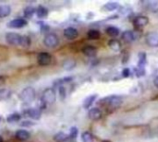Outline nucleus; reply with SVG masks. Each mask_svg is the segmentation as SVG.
Masks as SVG:
<instances>
[{
    "mask_svg": "<svg viewBox=\"0 0 158 142\" xmlns=\"http://www.w3.org/2000/svg\"><path fill=\"white\" fill-rule=\"evenodd\" d=\"M35 12H36V8H34L33 7H27L24 9V16L28 19H31Z\"/></svg>",
    "mask_w": 158,
    "mask_h": 142,
    "instance_id": "nucleus-27",
    "label": "nucleus"
},
{
    "mask_svg": "<svg viewBox=\"0 0 158 142\" xmlns=\"http://www.w3.org/2000/svg\"><path fill=\"white\" fill-rule=\"evenodd\" d=\"M81 140H82V142H93L94 137L90 132L85 131L81 134Z\"/></svg>",
    "mask_w": 158,
    "mask_h": 142,
    "instance_id": "nucleus-25",
    "label": "nucleus"
},
{
    "mask_svg": "<svg viewBox=\"0 0 158 142\" xmlns=\"http://www.w3.org/2000/svg\"><path fill=\"white\" fill-rule=\"evenodd\" d=\"M105 32L111 37H117L119 34V30H118V28H117L115 26H109L106 28Z\"/></svg>",
    "mask_w": 158,
    "mask_h": 142,
    "instance_id": "nucleus-22",
    "label": "nucleus"
},
{
    "mask_svg": "<svg viewBox=\"0 0 158 142\" xmlns=\"http://www.w3.org/2000/svg\"><path fill=\"white\" fill-rule=\"evenodd\" d=\"M6 83V78L3 76H0V86H2Z\"/></svg>",
    "mask_w": 158,
    "mask_h": 142,
    "instance_id": "nucleus-35",
    "label": "nucleus"
},
{
    "mask_svg": "<svg viewBox=\"0 0 158 142\" xmlns=\"http://www.w3.org/2000/svg\"><path fill=\"white\" fill-rule=\"evenodd\" d=\"M134 26L137 29H142L144 28L148 23H149V19L146 16H138L134 19Z\"/></svg>",
    "mask_w": 158,
    "mask_h": 142,
    "instance_id": "nucleus-7",
    "label": "nucleus"
},
{
    "mask_svg": "<svg viewBox=\"0 0 158 142\" xmlns=\"http://www.w3.org/2000/svg\"><path fill=\"white\" fill-rule=\"evenodd\" d=\"M25 114L34 120H39L42 115V112H41V109H38V108H30L25 111Z\"/></svg>",
    "mask_w": 158,
    "mask_h": 142,
    "instance_id": "nucleus-9",
    "label": "nucleus"
},
{
    "mask_svg": "<svg viewBox=\"0 0 158 142\" xmlns=\"http://www.w3.org/2000/svg\"><path fill=\"white\" fill-rule=\"evenodd\" d=\"M103 8L105 11H114L119 8V4L118 2H108Z\"/></svg>",
    "mask_w": 158,
    "mask_h": 142,
    "instance_id": "nucleus-21",
    "label": "nucleus"
},
{
    "mask_svg": "<svg viewBox=\"0 0 158 142\" xmlns=\"http://www.w3.org/2000/svg\"><path fill=\"white\" fill-rule=\"evenodd\" d=\"M108 46L110 47V49L114 52H119L121 50V44L120 42L116 40V39H112L108 42Z\"/></svg>",
    "mask_w": 158,
    "mask_h": 142,
    "instance_id": "nucleus-17",
    "label": "nucleus"
},
{
    "mask_svg": "<svg viewBox=\"0 0 158 142\" xmlns=\"http://www.w3.org/2000/svg\"><path fill=\"white\" fill-rule=\"evenodd\" d=\"M67 138H69V136L63 132H59L54 136V140L56 142H65Z\"/></svg>",
    "mask_w": 158,
    "mask_h": 142,
    "instance_id": "nucleus-24",
    "label": "nucleus"
},
{
    "mask_svg": "<svg viewBox=\"0 0 158 142\" xmlns=\"http://www.w3.org/2000/svg\"><path fill=\"white\" fill-rule=\"evenodd\" d=\"M26 25H27V21L23 19H12L11 21L9 22V27L15 28V29L22 28Z\"/></svg>",
    "mask_w": 158,
    "mask_h": 142,
    "instance_id": "nucleus-11",
    "label": "nucleus"
},
{
    "mask_svg": "<svg viewBox=\"0 0 158 142\" xmlns=\"http://www.w3.org/2000/svg\"><path fill=\"white\" fill-rule=\"evenodd\" d=\"M36 97L35 90L33 87H27L20 93V99L24 103H31Z\"/></svg>",
    "mask_w": 158,
    "mask_h": 142,
    "instance_id": "nucleus-1",
    "label": "nucleus"
},
{
    "mask_svg": "<svg viewBox=\"0 0 158 142\" xmlns=\"http://www.w3.org/2000/svg\"><path fill=\"white\" fill-rule=\"evenodd\" d=\"M79 32L73 27H67L64 30V36L69 40H74L78 37Z\"/></svg>",
    "mask_w": 158,
    "mask_h": 142,
    "instance_id": "nucleus-10",
    "label": "nucleus"
},
{
    "mask_svg": "<svg viewBox=\"0 0 158 142\" xmlns=\"http://www.w3.org/2000/svg\"><path fill=\"white\" fill-rule=\"evenodd\" d=\"M31 45V39L28 36L25 35H22L21 37V42H20V46H23V47H28Z\"/></svg>",
    "mask_w": 158,
    "mask_h": 142,
    "instance_id": "nucleus-28",
    "label": "nucleus"
},
{
    "mask_svg": "<svg viewBox=\"0 0 158 142\" xmlns=\"http://www.w3.org/2000/svg\"><path fill=\"white\" fill-rule=\"evenodd\" d=\"M97 98V95H90V96H88L85 100H84V102H83V107L85 108V109H89L90 107L92 106V104L94 103V101H95V99Z\"/></svg>",
    "mask_w": 158,
    "mask_h": 142,
    "instance_id": "nucleus-19",
    "label": "nucleus"
},
{
    "mask_svg": "<svg viewBox=\"0 0 158 142\" xmlns=\"http://www.w3.org/2000/svg\"><path fill=\"white\" fill-rule=\"evenodd\" d=\"M34 124L33 123V122H31V121H24V122H22L21 123V126L22 127H32V126H33Z\"/></svg>",
    "mask_w": 158,
    "mask_h": 142,
    "instance_id": "nucleus-34",
    "label": "nucleus"
},
{
    "mask_svg": "<svg viewBox=\"0 0 158 142\" xmlns=\"http://www.w3.org/2000/svg\"><path fill=\"white\" fill-rule=\"evenodd\" d=\"M146 43L151 47H158V32H149L146 35Z\"/></svg>",
    "mask_w": 158,
    "mask_h": 142,
    "instance_id": "nucleus-6",
    "label": "nucleus"
},
{
    "mask_svg": "<svg viewBox=\"0 0 158 142\" xmlns=\"http://www.w3.org/2000/svg\"><path fill=\"white\" fill-rule=\"evenodd\" d=\"M78 136V128L77 127H71L70 131V137L71 138H75Z\"/></svg>",
    "mask_w": 158,
    "mask_h": 142,
    "instance_id": "nucleus-30",
    "label": "nucleus"
},
{
    "mask_svg": "<svg viewBox=\"0 0 158 142\" xmlns=\"http://www.w3.org/2000/svg\"><path fill=\"white\" fill-rule=\"evenodd\" d=\"M38 64L42 66H46L51 64L52 62V56L48 53H41L37 56Z\"/></svg>",
    "mask_w": 158,
    "mask_h": 142,
    "instance_id": "nucleus-5",
    "label": "nucleus"
},
{
    "mask_svg": "<svg viewBox=\"0 0 158 142\" xmlns=\"http://www.w3.org/2000/svg\"><path fill=\"white\" fill-rule=\"evenodd\" d=\"M21 37L22 35L17 32H8L6 34V40L11 45H20Z\"/></svg>",
    "mask_w": 158,
    "mask_h": 142,
    "instance_id": "nucleus-4",
    "label": "nucleus"
},
{
    "mask_svg": "<svg viewBox=\"0 0 158 142\" xmlns=\"http://www.w3.org/2000/svg\"><path fill=\"white\" fill-rule=\"evenodd\" d=\"M135 73H136L137 77H142V76H144L145 75V70L143 68L138 67L136 70H135Z\"/></svg>",
    "mask_w": 158,
    "mask_h": 142,
    "instance_id": "nucleus-32",
    "label": "nucleus"
},
{
    "mask_svg": "<svg viewBox=\"0 0 158 142\" xmlns=\"http://www.w3.org/2000/svg\"><path fill=\"white\" fill-rule=\"evenodd\" d=\"M122 76L124 78H128V77L130 76V71H129V68H124L123 69V71H122Z\"/></svg>",
    "mask_w": 158,
    "mask_h": 142,
    "instance_id": "nucleus-33",
    "label": "nucleus"
},
{
    "mask_svg": "<svg viewBox=\"0 0 158 142\" xmlns=\"http://www.w3.org/2000/svg\"><path fill=\"white\" fill-rule=\"evenodd\" d=\"M105 103L110 105L111 107H118L121 103H122V99L119 97V96H117V95H114V96H109L107 98L105 99Z\"/></svg>",
    "mask_w": 158,
    "mask_h": 142,
    "instance_id": "nucleus-8",
    "label": "nucleus"
},
{
    "mask_svg": "<svg viewBox=\"0 0 158 142\" xmlns=\"http://www.w3.org/2000/svg\"><path fill=\"white\" fill-rule=\"evenodd\" d=\"M36 15L38 18L40 19H43V18H46L47 15H48V10L46 8H44L43 6H40L39 8H36Z\"/></svg>",
    "mask_w": 158,
    "mask_h": 142,
    "instance_id": "nucleus-20",
    "label": "nucleus"
},
{
    "mask_svg": "<svg viewBox=\"0 0 158 142\" xmlns=\"http://www.w3.org/2000/svg\"><path fill=\"white\" fill-rule=\"evenodd\" d=\"M42 100L43 101L44 103H47V104L54 103L57 100V94L55 90L53 88H47L44 90L43 92Z\"/></svg>",
    "mask_w": 158,
    "mask_h": 142,
    "instance_id": "nucleus-2",
    "label": "nucleus"
},
{
    "mask_svg": "<svg viewBox=\"0 0 158 142\" xmlns=\"http://www.w3.org/2000/svg\"><path fill=\"white\" fill-rule=\"evenodd\" d=\"M135 39H136V35L131 31H125L122 33V40L125 42H132Z\"/></svg>",
    "mask_w": 158,
    "mask_h": 142,
    "instance_id": "nucleus-16",
    "label": "nucleus"
},
{
    "mask_svg": "<svg viewBox=\"0 0 158 142\" xmlns=\"http://www.w3.org/2000/svg\"><path fill=\"white\" fill-rule=\"evenodd\" d=\"M87 36H88L89 39H91V40H97V39L100 38L101 33H100L99 31H97V30H94V29H93V30H90V31L88 32Z\"/></svg>",
    "mask_w": 158,
    "mask_h": 142,
    "instance_id": "nucleus-23",
    "label": "nucleus"
},
{
    "mask_svg": "<svg viewBox=\"0 0 158 142\" xmlns=\"http://www.w3.org/2000/svg\"><path fill=\"white\" fill-rule=\"evenodd\" d=\"M66 95H67V92H66V89L63 87V86H60L59 87V96L62 100H64L66 98Z\"/></svg>",
    "mask_w": 158,
    "mask_h": 142,
    "instance_id": "nucleus-31",
    "label": "nucleus"
},
{
    "mask_svg": "<svg viewBox=\"0 0 158 142\" xmlns=\"http://www.w3.org/2000/svg\"><path fill=\"white\" fill-rule=\"evenodd\" d=\"M15 136H16V138L17 139H19L20 141H25V140H27L30 137V133L27 130L19 129V130H18L16 132Z\"/></svg>",
    "mask_w": 158,
    "mask_h": 142,
    "instance_id": "nucleus-15",
    "label": "nucleus"
},
{
    "mask_svg": "<svg viewBox=\"0 0 158 142\" xmlns=\"http://www.w3.org/2000/svg\"><path fill=\"white\" fill-rule=\"evenodd\" d=\"M19 119H20V114L17 113H11L7 117V121L9 123H15V122H18Z\"/></svg>",
    "mask_w": 158,
    "mask_h": 142,
    "instance_id": "nucleus-26",
    "label": "nucleus"
},
{
    "mask_svg": "<svg viewBox=\"0 0 158 142\" xmlns=\"http://www.w3.org/2000/svg\"><path fill=\"white\" fill-rule=\"evenodd\" d=\"M146 63V54L145 53H140L139 54V67L143 68V66Z\"/></svg>",
    "mask_w": 158,
    "mask_h": 142,
    "instance_id": "nucleus-29",
    "label": "nucleus"
},
{
    "mask_svg": "<svg viewBox=\"0 0 158 142\" xmlns=\"http://www.w3.org/2000/svg\"><path fill=\"white\" fill-rule=\"evenodd\" d=\"M76 66V61L73 58H69V59H66L63 64H62V67L64 70L67 71H70L72 70L74 67Z\"/></svg>",
    "mask_w": 158,
    "mask_h": 142,
    "instance_id": "nucleus-14",
    "label": "nucleus"
},
{
    "mask_svg": "<svg viewBox=\"0 0 158 142\" xmlns=\"http://www.w3.org/2000/svg\"><path fill=\"white\" fill-rule=\"evenodd\" d=\"M43 43L48 48H55L59 43V40L57 34L55 33H48L46 35L43 39Z\"/></svg>",
    "mask_w": 158,
    "mask_h": 142,
    "instance_id": "nucleus-3",
    "label": "nucleus"
},
{
    "mask_svg": "<svg viewBox=\"0 0 158 142\" xmlns=\"http://www.w3.org/2000/svg\"><path fill=\"white\" fill-rule=\"evenodd\" d=\"M11 13V8L9 5H0V18L4 19L9 16Z\"/></svg>",
    "mask_w": 158,
    "mask_h": 142,
    "instance_id": "nucleus-18",
    "label": "nucleus"
},
{
    "mask_svg": "<svg viewBox=\"0 0 158 142\" xmlns=\"http://www.w3.org/2000/svg\"><path fill=\"white\" fill-rule=\"evenodd\" d=\"M81 51L88 57H94L97 54V49L94 46H92V45H87L83 47Z\"/></svg>",
    "mask_w": 158,
    "mask_h": 142,
    "instance_id": "nucleus-13",
    "label": "nucleus"
},
{
    "mask_svg": "<svg viewBox=\"0 0 158 142\" xmlns=\"http://www.w3.org/2000/svg\"><path fill=\"white\" fill-rule=\"evenodd\" d=\"M0 142H4V139L1 136H0Z\"/></svg>",
    "mask_w": 158,
    "mask_h": 142,
    "instance_id": "nucleus-37",
    "label": "nucleus"
},
{
    "mask_svg": "<svg viewBox=\"0 0 158 142\" xmlns=\"http://www.w3.org/2000/svg\"><path fill=\"white\" fill-rule=\"evenodd\" d=\"M88 116L92 120H99L102 117V111L99 108H91L88 112Z\"/></svg>",
    "mask_w": 158,
    "mask_h": 142,
    "instance_id": "nucleus-12",
    "label": "nucleus"
},
{
    "mask_svg": "<svg viewBox=\"0 0 158 142\" xmlns=\"http://www.w3.org/2000/svg\"><path fill=\"white\" fill-rule=\"evenodd\" d=\"M153 85L158 89V76L154 78V79H153Z\"/></svg>",
    "mask_w": 158,
    "mask_h": 142,
    "instance_id": "nucleus-36",
    "label": "nucleus"
}]
</instances>
